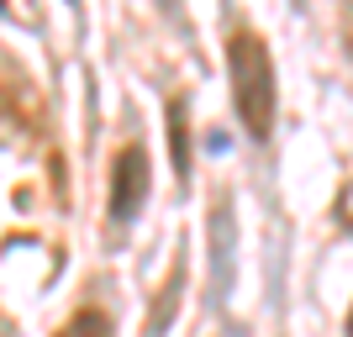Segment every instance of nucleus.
<instances>
[{
	"instance_id": "423d86ee",
	"label": "nucleus",
	"mask_w": 353,
	"mask_h": 337,
	"mask_svg": "<svg viewBox=\"0 0 353 337\" xmlns=\"http://www.w3.org/2000/svg\"><path fill=\"white\" fill-rule=\"evenodd\" d=\"M338 221L353 232V185H343V195H338Z\"/></svg>"
},
{
	"instance_id": "0eeeda50",
	"label": "nucleus",
	"mask_w": 353,
	"mask_h": 337,
	"mask_svg": "<svg viewBox=\"0 0 353 337\" xmlns=\"http://www.w3.org/2000/svg\"><path fill=\"white\" fill-rule=\"evenodd\" d=\"M343 32H348V53H353V0L343 6Z\"/></svg>"
},
{
	"instance_id": "6e6552de",
	"label": "nucleus",
	"mask_w": 353,
	"mask_h": 337,
	"mask_svg": "<svg viewBox=\"0 0 353 337\" xmlns=\"http://www.w3.org/2000/svg\"><path fill=\"white\" fill-rule=\"evenodd\" d=\"M348 337H353V306H348Z\"/></svg>"
},
{
	"instance_id": "9d476101",
	"label": "nucleus",
	"mask_w": 353,
	"mask_h": 337,
	"mask_svg": "<svg viewBox=\"0 0 353 337\" xmlns=\"http://www.w3.org/2000/svg\"><path fill=\"white\" fill-rule=\"evenodd\" d=\"M295 6H306V0H295Z\"/></svg>"
},
{
	"instance_id": "20e7f679",
	"label": "nucleus",
	"mask_w": 353,
	"mask_h": 337,
	"mask_svg": "<svg viewBox=\"0 0 353 337\" xmlns=\"http://www.w3.org/2000/svg\"><path fill=\"white\" fill-rule=\"evenodd\" d=\"M169 147H174V169L190 185V121H185V101H169Z\"/></svg>"
},
{
	"instance_id": "f257e3e1",
	"label": "nucleus",
	"mask_w": 353,
	"mask_h": 337,
	"mask_svg": "<svg viewBox=\"0 0 353 337\" xmlns=\"http://www.w3.org/2000/svg\"><path fill=\"white\" fill-rule=\"evenodd\" d=\"M227 79H232V105L248 137L269 143V132H274V59L259 32L243 27L227 37Z\"/></svg>"
},
{
	"instance_id": "f03ea898",
	"label": "nucleus",
	"mask_w": 353,
	"mask_h": 337,
	"mask_svg": "<svg viewBox=\"0 0 353 337\" xmlns=\"http://www.w3.org/2000/svg\"><path fill=\"white\" fill-rule=\"evenodd\" d=\"M143 201H148V153L137 143H127L111 163V221L127 227L143 211Z\"/></svg>"
},
{
	"instance_id": "39448f33",
	"label": "nucleus",
	"mask_w": 353,
	"mask_h": 337,
	"mask_svg": "<svg viewBox=\"0 0 353 337\" xmlns=\"http://www.w3.org/2000/svg\"><path fill=\"white\" fill-rule=\"evenodd\" d=\"M53 337H111V322H105L101 311H74Z\"/></svg>"
},
{
	"instance_id": "7ed1b4c3",
	"label": "nucleus",
	"mask_w": 353,
	"mask_h": 337,
	"mask_svg": "<svg viewBox=\"0 0 353 337\" xmlns=\"http://www.w3.org/2000/svg\"><path fill=\"white\" fill-rule=\"evenodd\" d=\"M232 243H237V221H232V201L216 195L211 201V300H227L232 285Z\"/></svg>"
},
{
	"instance_id": "1a4fd4ad",
	"label": "nucleus",
	"mask_w": 353,
	"mask_h": 337,
	"mask_svg": "<svg viewBox=\"0 0 353 337\" xmlns=\"http://www.w3.org/2000/svg\"><path fill=\"white\" fill-rule=\"evenodd\" d=\"M163 6H174V0H163Z\"/></svg>"
}]
</instances>
